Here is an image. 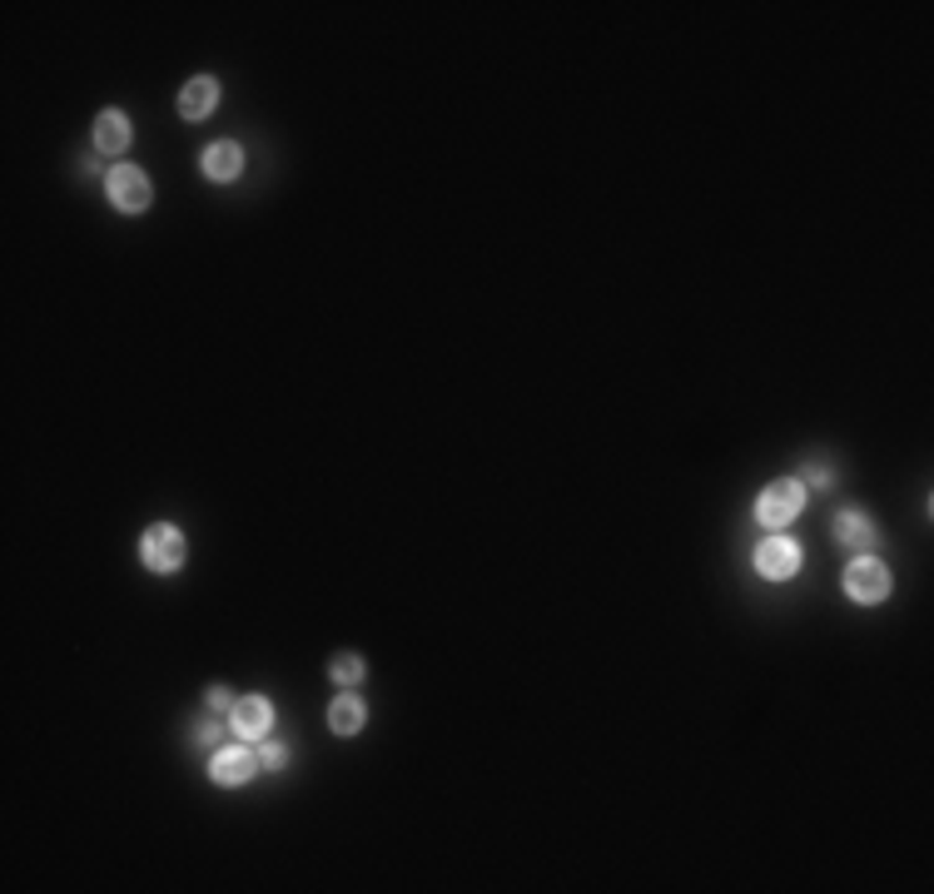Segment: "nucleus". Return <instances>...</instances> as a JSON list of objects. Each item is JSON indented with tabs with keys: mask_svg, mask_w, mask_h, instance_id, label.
<instances>
[{
	"mask_svg": "<svg viewBox=\"0 0 934 894\" xmlns=\"http://www.w3.org/2000/svg\"><path fill=\"white\" fill-rule=\"evenodd\" d=\"M140 561L154 571V577H170V571L184 567V532L174 522H154L140 537Z\"/></svg>",
	"mask_w": 934,
	"mask_h": 894,
	"instance_id": "1",
	"label": "nucleus"
},
{
	"mask_svg": "<svg viewBox=\"0 0 934 894\" xmlns=\"http://www.w3.org/2000/svg\"><path fill=\"white\" fill-rule=\"evenodd\" d=\"M105 199L119 209V214H145V209L154 205V184L145 170L119 164V170H109V179H105Z\"/></svg>",
	"mask_w": 934,
	"mask_h": 894,
	"instance_id": "2",
	"label": "nucleus"
},
{
	"mask_svg": "<svg viewBox=\"0 0 934 894\" xmlns=\"http://www.w3.org/2000/svg\"><path fill=\"white\" fill-rule=\"evenodd\" d=\"M800 507H806V483H800V477H781V483H771L761 492L756 518H761L765 527H791V522L800 518Z\"/></svg>",
	"mask_w": 934,
	"mask_h": 894,
	"instance_id": "3",
	"label": "nucleus"
},
{
	"mask_svg": "<svg viewBox=\"0 0 934 894\" xmlns=\"http://www.w3.org/2000/svg\"><path fill=\"white\" fill-rule=\"evenodd\" d=\"M845 592L855 596L860 606H875L890 596V567H885L880 557H870V552H855V561L845 567Z\"/></svg>",
	"mask_w": 934,
	"mask_h": 894,
	"instance_id": "4",
	"label": "nucleus"
},
{
	"mask_svg": "<svg viewBox=\"0 0 934 894\" xmlns=\"http://www.w3.org/2000/svg\"><path fill=\"white\" fill-rule=\"evenodd\" d=\"M258 770V751L249 741H234V745H215V755H209V780L215 786H244L249 776Z\"/></svg>",
	"mask_w": 934,
	"mask_h": 894,
	"instance_id": "5",
	"label": "nucleus"
},
{
	"mask_svg": "<svg viewBox=\"0 0 934 894\" xmlns=\"http://www.w3.org/2000/svg\"><path fill=\"white\" fill-rule=\"evenodd\" d=\"M756 571H761L765 582H791L795 571H800V542L795 537H765L756 547Z\"/></svg>",
	"mask_w": 934,
	"mask_h": 894,
	"instance_id": "6",
	"label": "nucleus"
},
{
	"mask_svg": "<svg viewBox=\"0 0 934 894\" xmlns=\"http://www.w3.org/2000/svg\"><path fill=\"white\" fill-rule=\"evenodd\" d=\"M229 725H234L239 741H264L274 731V706L269 696H239L234 711H229Z\"/></svg>",
	"mask_w": 934,
	"mask_h": 894,
	"instance_id": "7",
	"label": "nucleus"
},
{
	"mask_svg": "<svg viewBox=\"0 0 934 894\" xmlns=\"http://www.w3.org/2000/svg\"><path fill=\"white\" fill-rule=\"evenodd\" d=\"M199 170L209 174L215 184H234L244 174V150L234 140H215L205 154H199Z\"/></svg>",
	"mask_w": 934,
	"mask_h": 894,
	"instance_id": "8",
	"label": "nucleus"
},
{
	"mask_svg": "<svg viewBox=\"0 0 934 894\" xmlns=\"http://www.w3.org/2000/svg\"><path fill=\"white\" fill-rule=\"evenodd\" d=\"M219 105V80L215 76H194L180 90V119H209Z\"/></svg>",
	"mask_w": 934,
	"mask_h": 894,
	"instance_id": "9",
	"label": "nucleus"
},
{
	"mask_svg": "<svg viewBox=\"0 0 934 894\" xmlns=\"http://www.w3.org/2000/svg\"><path fill=\"white\" fill-rule=\"evenodd\" d=\"M835 542L840 547H850V552H865L875 542V522L860 512V507H845L835 518Z\"/></svg>",
	"mask_w": 934,
	"mask_h": 894,
	"instance_id": "10",
	"label": "nucleus"
},
{
	"mask_svg": "<svg viewBox=\"0 0 934 894\" xmlns=\"http://www.w3.org/2000/svg\"><path fill=\"white\" fill-rule=\"evenodd\" d=\"M129 144V119L125 109H100L95 115V150L100 154H119Z\"/></svg>",
	"mask_w": 934,
	"mask_h": 894,
	"instance_id": "11",
	"label": "nucleus"
},
{
	"mask_svg": "<svg viewBox=\"0 0 934 894\" xmlns=\"http://www.w3.org/2000/svg\"><path fill=\"white\" fill-rule=\"evenodd\" d=\"M364 721H368V706L354 696V690H344V696L328 706V731L333 735H358L364 731Z\"/></svg>",
	"mask_w": 934,
	"mask_h": 894,
	"instance_id": "12",
	"label": "nucleus"
},
{
	"mask_svg": "<svg viewBox=\"0 0 934 894\" xmlns=\"http://www.w3.org/2000/svg\"><path fill=\"white\" fill-rule=\"evenodd\" d=\"M328 671H333V681H338V686H358L368 666H364V657H358V651H344V657L328 661Z\"/></svg>",
	"mask_w": 934,
	"mask_h": 894,
	"instance_id": "13",
	"label": "nucleus"
},
{
	"mask_svg": "<svg viewBox=\"0 0 934 894\" xmlns=\"http://www.w3.org/2000/svg\"><path fill=\"white\" fill-rule=\"evenodd\" d=\"M284 765H289V745L264 735V745H258V770H284Z\"/></svg>",
	"mask_w": 934,
	"mask_h": 894,
	"instance_id": "14",
	"label": "nucleus"
},
{
	"mask_svg": "<svg viewBox=\"0 0 934 894\" xmlns=\"http://www.w3.org/2000/svg\"><path fill=\"white\" fill-rule=\"evenodd\" d=\"M229 731H234V725L199 721V725H194V731H189V741H194V745H224V735H229Z\"/></svg>",
	"mask_w": 934,
	"mask_h": 894,
	"instance_id": "15",
	"label": "nucleus"
},
{
	"mask_svg": "<svg viewBox=\"0 0 934 894\" xmlns=\"http://www.w3.org/2000/svg\"><path fill=\"white\" fill-rule=\"evenodd\" d=\"M234 700H239V696H229V686H209V690H205V706H209L215 716L234 711Z\"/></svg>",
	"mask_w": 934,
	"mask_h": 894,
	"instance_id": "16",
	"label": "nucleus"
},
{
	"mask_svg": "<svg viewBox=\"0 0 934 894\" xmlns=\"http://www.w3.org/2000/svg\"><path fill=\"white\" fill-rule=\"evenodd\" d=\"M806 483H816V487H830V467H806Z\"/></svg>",
	"mask_w": 934,
	"mask_h": 894,
	"instance_id": "17",
	"label": "nucleus"
}]
</instances>
